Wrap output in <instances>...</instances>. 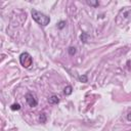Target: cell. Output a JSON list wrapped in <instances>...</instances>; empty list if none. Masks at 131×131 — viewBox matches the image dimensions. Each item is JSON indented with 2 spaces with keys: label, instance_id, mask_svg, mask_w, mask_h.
Segmentation results:
<instances>
[{
  "label": "cell",
  "instance_id": "1",
  "mask_svg": "<svg viewBox=\"0 0 131 131\" xmlns=\"http://www.w3.org/2000/svg\"><path fill=\"white\" fill-rule=\"evenodd\" d=\"M31 14H32L33 19H34L37 24H39V25H41V26H43V27L47 26V25L50 23V17H49V16H47L46 14H44V13H42V12L36 10V9H33L32 12H31Z\"/></svg>",
  "mask_w": 131,
  "mask_h": 131
},
{
  "label": "cell",
  "instance_id": "2",
  "mask_svg": "<svg viewBox=\"0 0 131 131\" xmlns=\"http://www.w3.org/2000/svg\"><path fill=\"white\" fill-rule=\"evenodd\" d=\"M19 62H20V64H21L24 68L28 69V68H30V67L32 66V63H33V58H32V56H31L28 52H24V53H21V54L19 55Z\"/></svg>",
  "mask_w": 131,
  "mask_h": 131
},
{
  "label": "cell",
  "instance_id": "3",
  "mask_svg": "<svg viewBox=\"0 0 131 131\" xmlns=\"http://www.w3.org/2000/svg\"><path fill=\"white\" fill-rule=\"evenodd\" d=\"M26 100H27V103H28L31 107H35V106L38 104L37 98H36L35 94L32 93V92H28V93L26 94Z\"/></svg>",
  "mask_w": 131,
  "mask_h": 131
},
{
  "label": "cell",
  "instance_id": "4",
  "mask_svg": "<svg viewBox=\"0 0 131 131\" xmlns=\"http://www.w3.org/2000/svg\"><path fill=\"white\" fill-rule=\"evenodd\" d=\"M48 102H49L50 104H57V103L59 102V98H58L56 95H52V96H50V97L48 98Z\"/></svg>",
  "mask_w": 131,
  "mask_h": 131
},
{
  "label": "cell",
  "instance_id": "5",
  "mask_svg": "<svg viewBox=\"0 0 131 131\" xmlns=\"http://www.w3.org/2000/svg\"><path fill=\"white\" fill-rule=\"evenodd\" d=\"M72 91H73V87H72L71 85H68V86L63 89V92H64L66 95H70V94L72 93Z\"/></svg>",
  "mask_w": 131,
  "mask_h": 131
},
{
  "label": "cell",
  "instance_id": "6",
  "mask_svg": "<svg viewBox=\"0 0 131 131\" xmlns=\"http://www.w3.org/2000/svg\"><path fill=\"white\" fill-rule=\"evenodd\" d=\"M39 122L40 123H45L46 122V115L44 113H41L39 115Z\"/></svg>",
  "mask_w": 131,
  "mask_h": 131
},
{
  "label": "cell",
  "instance_id": "7",
  "mask_svg": "<svg viewBox=\"0 0 131 131\" xmlns=\"http://www.w3.org/2000/svg\"><path fill=\"white\" fill-rule=\"evenodd\" d=\"M81 41L83 42V43H86L87 42V40H88V38H89V36L86 34V33H82V35H81Z\"/></svg>",
  "mask_w": 131,
  "mask_h": 131
},
{
  "label": "cell",
  "instance_id": "8",
  "mask_svg": "<svg viewBox=\"0 0 131 131\" xmlns=\"http://www.w3.org/2000/svg\"><path fill=\"white\" fill-rule=\"evenodd\" d=\"M86 3L88 4V5H91V6H98L99 5V2L98 1H91V0H87L86 1Z\"/></svg>",
  "mask_w": 131,
  "mask_h": 131
},
{
  "label": "cell",
  "instance_id": "9",
  "mask_svg": "<svg viewBox=\"0 0 131 131\" xmlns=\"http://www.w3.org/2000/svg\"><path fill=\"white\" fill-rule=\"evenodd\" d=\"M10 108H11L12 111H18V110L20 108V105H19L18 103H13V104L10 106Z\"/></svg>",
  "mask_w": 131,
  "mask_h": 131
},
{
  "label": "cell",
  "instance_id": "10",
  "mask_svg": "<svg viewBox=\"0 0 131 131\" xmlns=\"http://www.w3.org/2000/svg\"><path fill=\"white\" fill-rule=\"evenodd\" d=\"M68 51H69V53H70V55H74L75 53H76V48L75 47H69V49H68Z\"/></svg>",
  "mask_w": 131,
  "mask_h": 131
},
{
  "label": "cell",
  "instance_id": "11",
  "mask_svg": "<svg viewBox=\"0 0 131 131\" xmlns=\"http://www.w3.org/2000/svg\"><path fill=\"white\" fill-rule=\"evenodd\" d=\"M79 79H80V81H81V82H83V83H86V82H87V76H86V75L80 76V77H79Z\"/></svg>",
  "mask_w": 131,
  "mask_h": 131
},
{
  "label": "cell",
  "instance_id": "12",
  "mask_svg": "<svg viewBox=\"0 0 131 131\" xmlns=\"http://www.w3.org/2000/svg\"><path fill=\"white\" fill-rule=\"evenodd\" d=\"M64 26H66V21L61 20V21H59V23H58V25H57V28H58V29H62Z\"/></svg>",
  "mask_w": 131,
  "mask_h": 131
},
{
  "label": "cell",
  "instance_id": "13",
  "mask_svg": "<svg viewBox=\"0 0 131 131\" xmlns=\"http://www.w3.org/2000/svg\"><path fill=\"white\" fill-rule=\"evenodd\" d=\"M127 119H128L129 121H131V113H130V114H128V116H127Z\"/></svg>",
  "mask_w": 131,
  "mask_h": 131
}]
</instances>
